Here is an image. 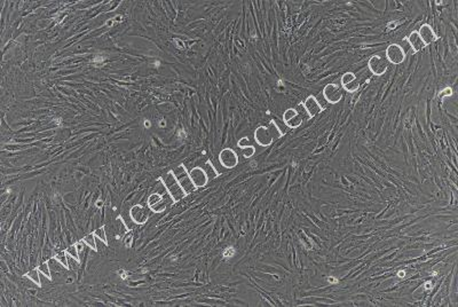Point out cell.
Returning <instances> with one entry per match:
<instances>
[{"label":"cell","instance_id":"cell-13","mask_svg":"<svg viewBox=\"0 0 458 307\" xmlns=\"http://www.w3.org/2000/svg\"><path fill=\"white\" fill-rule=\"evenodd\" d=\"M452 94L451 89H444L439 93V98H443V96H450Z\"/></svg>","mask_w":458,"mask_h":307},{"label":"cell","instance_id":"cell-1","mask_svg":"<svg viewBox=\"0 0 458 307\" xmlns=\"http://www.w3.org/2000/svg\"><path fill=\"white\" fill-rule=\"evenodd\" d=\"M407 54L404 52L403 47L399 44H390L386 47L385 51V59L387 62L392 64H401L406 61Z\"/></svg>","mask_w":458,"mask_h":307},{"label":"cell","instance_id":"cell-3","mask_svg":"<svg viewBox=\"0 0 458 307\" xmlns=\"http://www.w3.org/2000/svg\"><path fill=\"white\" fill-rule=\"evenodd\" d=\"M239 155L232 148H224L219 154V163L227 170L235 169L239 165Z\"/></svg>","mask_w":458,"mask_h":307},{"label":"cell","instance_id":"cell-12","mask_svg":"<svg viewBox=\"0 0 458 307\" xmlns=\"http://www.w3.org/2000/svg\"><path fill=\"white\" fill-rule=\"evenodd\" d=\"M268 129L271 130L272 135H273V138H274V140L275 139H280V138H282V135H283V134H282L281 131H280L279 126H277V124L274 121L271 122V125H270V127H268Z\"/></svg>","mask_w":458,"mask_h":307},{"label":"cell","instance_id":"cell-5","mask_svg":"<svg viewBox=\"0 0 458 307\" xmlns=\"http://www.w3.org/2000/svg\"><path fill=\"white\" fill-rule=\"evenodd\" d=\"M283 122L289 129H298L302 124L303 117L296 108H289L283 113Z\"/></svg>","mask_w":458,"mask_h":307},{"label":"cell","instance_id":"cell-11","mask_svg":"<svg viewBox=\"0 0 458 307\" xmlns=\"http://www.w3.org/2000/svg\"><path fill=\"white\" fill-rule=\"evenodd\" d=\"M407 41H408L409 45H410V47L412 48V51L415 52V53H418V52H421L423 48L425 47L424 43L422 42L419 34H418V31H412L407 37Z\"/></svg>","mask_w":458,"mask_h":307},{"label":"cell","instance_id":"cell-7","mask_svg":"<svg viewBox=\"0 0 458 307\" xmlns=\"http://www.w3.org/2000/svg\"><path fill=\"white\" fill-rule=\"evenodd\" d=\"M341 87L347 93H355L360 89V82L356 74L352 71H347L340 78Z\"/></svg>","mask_w":458,"mask_h":307},{"label":"cell","instance_id":"cell-8","mask_svg":"<svg viewBox=\"0 0 458 307\" xmlns=\"http://www.w3.org/2000/svg\"><path fill=\"white\" fill-rule=\"evenodd\" d=\"M189 177H190L194 186L196 188H202L208 185L209 182V175L206 173V171L203 170L200 166L194 168L190 172H189Z\"/></svg>","mask_w":458,"mask_h":307},{"label":"cell","instance_id":"cell-2","mask_svg":"<svg viewBox=\"0 0 458 307\" xmlns=\"http://www.w3.org/2000/svg\"><path fill=\"white\" fill-rule=\"evenodd\" d=\"M368 69L375 76H383L389 69V62L384 56L379 54L372 55L368 61Z\"/></svg>","mask_w":458,"mask_h":307},{"label":"cell","instance_id":"cell-4","mask_svg":"<svg viewBox=\"0 0 458 307\" xmlns=\"http://www.w3.org/2000/svg\"><path fill=\"white\" fill-rule=\"evenodd\" d=\"M323 96L328 103L337 104L342 99V90L339 87V85L330 83V84L324 86Z\"/></svg>","mask_w":458,"mask_h":307},{"label":"cell","instance_id":"cell-10","mask_svg":"<svg viewBox=\"0 0 458 307\" xmlns=\"http://www.w3.org/2000/svg\"><path fill=\"white\" fill-rule=\"evenodd\" d=\"M301 106L306 110L307 115L312 118L316 117L321 111H322V106H321L319 100L313 95L306 98V100L303 101V103H301Z\"/></svg>","mask_w":458,"mask_h":307},{"label":"cell","instance_id":"cell-6","mask_svg":"<svg viewBox=\"0 0 458 307\" xmlns=\"http://www.w3.org/2000/svg\"><path fill=\"white\" fill-rule=\"evenodd\" d=\"M253 138L257 144L261 147H268L274 142V138H273L271 130L267 126L257 127L253 133Z\"/></svg>","mask_w":458,"mask_h":307},{"label":"cell","instance_id":"cell-9","mask_svg":"<svg viewBox=\"0 0 458 307\" xmlns=\"http://www.w3.org/2000/svg\"><path fill=\"white\" fill-rule=\"evenodd\" d=\"M418 34H419L422 42L424 43L425 46H429L438 41V34L435 33L434 29L427 23L421 25L419 30H418Z\"/></svg>","mask_w":458,"mask_h":307}]
</instances>
